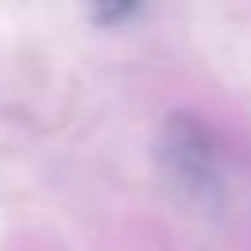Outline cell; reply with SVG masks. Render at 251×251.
<instances>
[{"mask_svg":"<svg viewBox=\"0 0 251 251\" xmlns=\"http://www.w3.org/2000/svg\"><path fill=\"white\" fill-rule=\"evenodd\" d=\"M163 155H166V163H170V170L181 174V181L203 185V181L214 174L211 137H207V129L192 115H174L170 122H166Z\"/></svg>","mask_w":251,"mask_h":251,"instance_id":"cell-1","label":"cell"}]
</instances>
